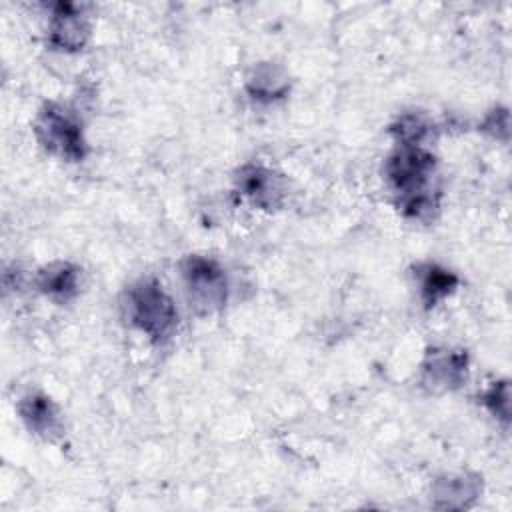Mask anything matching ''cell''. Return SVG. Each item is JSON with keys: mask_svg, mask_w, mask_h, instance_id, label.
Returning <instances> with one entry per match:
<instances>
[{"mask_svg": "<svg viewBox=\"0 0 512 512\" xmlns=\"http://www.w3.org/2000/svg\"><path fill=\"white\" fill-rule=\"evenodd\" d=\"M386 180L408 218H430L438 208L436 158L420 146H400L384 166Z\"/></svg>", "mask_w": 512, "mask_h": 512, "instance_id": "1", "label": "cell"}, {"mask_svg": "<svg viewBox=\"0 0 512 512\" xmlns=\"http://www.w3.org/2000/svg\"><path fill=\"white\" fill-rule=\"evenodd\" d=\"M122 310L126 320L156 344L170 340L178 328L176 304L154 278L130 284L122 296Z\"/></svg>", "mask_w": 512, "mask_h": 512, "instance_id": "2", "label": "cell"}, {"mask_svg": "<svg viewBox=\"0 0 512 512\" xmlns=\"http://www.w3.org/2000/svg\"><path fill=\"white\" fill-rule=\"evenodd\" d=\"M40 144L70 162H78L88 154V144L78 118L58 104H46L34 124Z\"/></svg>", "mask_w": 512, "mask_h": 512, "instance_id": "3", "label": "cell"}, {"mask_svg": "<svg viewBox=\"0 0 512 512\" xmlns=\"http://www.w3.org/2000/svg\"><path fill=\"white\" fill-rule=\"evenodd\" d=\"M180 274L190 304L200 314L214 312L226 304L228 278L224 268L216 260L192 254L182 260Z\"/></svg>", "mask_w": 512, "mask_h": 512, "instance_id": "4", "label": "cell"}, {"mask_svg": "<svg viewBox=\"0 0 512 512\" xmlns=\"http://www.w3.org/2000/svg\"><path fill=\"white\" fill-rule=\"evenodd\" d=\"M238 190L258 208L274 210L284 200V180L274 170L260 164H246L236 176Z\"/></svg>", "mask_w": 512, "mask_h": 512, "instance_id": "5", "label": "cell"}, {"mask_svg": "<svg viewBox=\"0 0 512 512\" xmlns=\"http://www.w3.org/2000/svg\"><path fill=\"white\" fill-rule=\"evenodd\" d=\"M468 358L464 352L434 348L422 362V382L432 388L448 390L456 388L466 380Z\"/></svg>", "mask_w": 512, "mask_h": 512, "instance_id": "6", "label": "cell"}, {"mask_svg": "<svg viewBox=\"0 0 512 512\" xmlns=\"http://www.w3.org/2000/svg\"><path fill=\"white\" fill-rule=\"evenodd\" d=\"M90 36V24L88 18L74 6V4H58L54 8L50 28H48V40L54 48L74 52L84 48Z\"/></svg>", "mask_w": 512, "mask_h": 512, "instance_id": "7", "label": "cell"}, {"mask_svg": "<svg viewBox=\"0 0 512 512\" xmlns=\"http://www.w3.org/2000/svg\"><path fill=\"white\" fill-rule=\"evenodd\" d=\"M18 414L26 428L42 438H54L62 432V420L56 404L42 392H28L18 402Z\"/></svg>", "mask_w": 512, "mask_h": 512, "instance_id": "8", "label": "cell"}, {"mask_svg": "<svg viewBox=\"0 0 512 512\" xmlns=\"http://www.w3.org/2000/svg\"><path fill=\"white\" fill-rule=\"evenodd\" d=\"M80 270L70 262H52L38 272L36 286L54 302H68L78 294Z\"/></svg>", "mask_w": 512, "mask_h": 512, "instance_id": "9", "label": "cell"}, {"mask_svg": "<svg viewBox=\"0 0 512 512\" xmlns=\"http://www.w3.org/2000/svg\"><path fill=\"white\" fill-rule=\"evenodd\" d=\"M480 494V480L470 474H450L438 478L432 488L438 508H466Z\"/></svg>", "mask_w": 512, "mask_h": 512, "instance_id": "10", "label": "cell"}, {"mask_svg": "<svg viewBox=\"0 0 512 512\" xmlns=\"http://www.w3.org/2000/svg\"><path fill=\"white\" fill-rule=\"evenodd\" d=\"M290 88L286 72L272 62H262L252 68L246 78V92L260 102H272L284 98Z\"/></svg>", "mask_w": 512, "mask_h": 512, "instance_id": "11", "label": "cell"}, {"mask_svg": "<svg viewBox=\"0 0 512 512\" xmlns=\"http://www.w3.org/2000/svg\"><path fill=\"white\" fill-rule=\"evenodd\" d=\"M416 278L420 284V296L426 308H434L438 302H442L446 296L454 292L458 286V278L454 272L434 264L424 262L416 266Z\"/></svg>", "mask_w": 512, "mask_h": 512, "instance_id": "12", "label": "cell"}, {"mask_svg": "<svg viewBox=\"0 0 512 512\" xmlns=\"http://www.w3.org/2000/svg\"><path fill=\"white\" fill-rule=\"evenodd\" d=\"M390 132L400 142V146H418L432 132V124L424 114L408 112V114H402L390 126Z\"/></svg>", "mask_w": 512, "mask_h": 512, "instance_id": "13", "label": "cell"}, {"mask_svg": "<svg viewBox=\"0 0 512 512\" xmlns=\"http://www.w3.org/2000/svg\"><path fill=\"white\" fill-rule=\"evenodd\" d=\"M482 404L492 412L494 418H498L502 424H508L510 420V388L508 382H494L484 394Z\"/></svg>", "mask_w": 512, "mask_h": 512, "instance_id": "14", "label": "cell"}]
</instances>
